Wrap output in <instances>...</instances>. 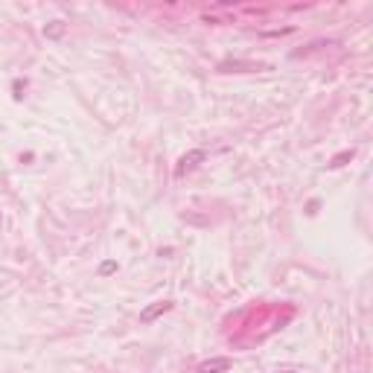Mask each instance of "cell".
Instances as JSON below:
<instances>
[{
    "label": "cell",
    "instance_id": "cell-1",
    "mask_svg": "<svg viewBox=\"0 0 373 373\" xmlns=\"http://www.w3.org/2000/svg\"><path fill=\"white\" fill-rule=\"evenodd\" d=\"M222 73H251V70H266L263 61H245V58H231V61H222L219 64Z\"/></svg>",
    "mask_w": 373,
    "mask_h": 373
},
{
    "label": "cell",
    "instance_id": "cell-5",
    "mask_svg": "<svg viewBox=\"0 0 373 373\" xmlns=\"http://www.w3.org/2000/svg\"><path fill=\"white\" fill-rule=\"evenodd\" d=\"M61 32H64V23H61V20H53V23L44 29V35H50V38H58Z\"/></svg>",
    "mask_w": 373,
    "mask_h": 373
},
{
    "label": "cell",
    "instance_id": "cell-6",
    "mask_svg": "<svg viewBox=\"0 0 373 373\" xmlns=\"http://www.w3.org/2000/svg\"><path fill=\"white\" fill-rule=\"evenodd\" d=\"M347 160H353V149H347V152H338V155L333 158V163H330V166H344Z\"/></svg>",
    "mask_w": 373,
    "mask_h": 373
},
{
    "label": "cell",
    "instance_id": "cell-3",
    "mask_svg": "<svg viewBox=\"0 0 373 373\" xmlns=\"http://www.w3.org/2000/svg\"><path fill=\"white\" fill-rule=\"evenodd\" d=\"M228 371H231V359H225V356H216V359H207V362H201L195 373H228Z\"/></svg>",
    "mask_w": 373,
    "mask_h": 373
},
{
    "label": "cell",
    "instance_id": "cell-7",
    "mask_svg": "<svg viewBox=\"0 0 373 373\" xmlns=\"http://www.w3.org/2000/svg\"><path fill=\"white\" fill-rule=\"evenodd\" d=\"M117 271V263H102V268H99V274H114Z\"/></svg>",
    "mask_w": 373,
    "mask_h": 373
},
{
    "label": "cell",
    "instance_id": "cell-4",
    "mask_svg": "<svg viewBox=\"0 0 373 373\" xmlns=\"http://www.w3.org/2000/svg\"><path fill=\"white\" fill-rule=\"evenodd\" d=\"M169 309H172V303H169V301H158V303H152L149 309H143V312H140V321H143V324H152L155 318L166 315Z\"/></svg>",
    "mask_w": 373,
    "mask_h": 373
},
{
    "label": "cell",
    "instance_id": "cell-2",
    "mask_svg": "<svg viewBox=\"0 0 373 373\" xmlns=\"http://www.w3.org/2000/svg\"><path fill=\"white\" fill-rule=\"evenodd\" d=\"M204 158H207V152H204V149H193V152H187V155L178 160V169H175V175H184V172L195 169V166H198Z\"/></svg>",
    "mask_w": 373,
    "mask_h": 373
}]
</instances>
